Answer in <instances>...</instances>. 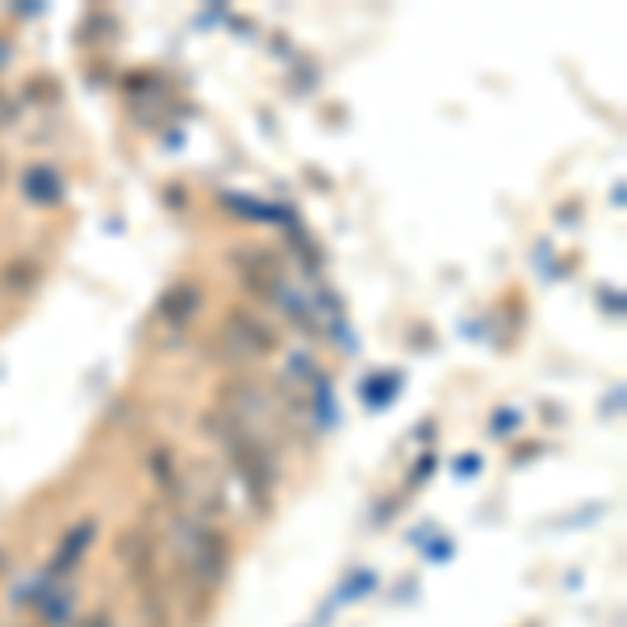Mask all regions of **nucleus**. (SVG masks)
Segmentation results:
<instances>
[{"label": "nucleus", "instance_id": "obj_1", "mask_svg": "<svg viewBox=\"0 0 627 627\" xmlns=\"http://www.w3.org/2000/svg\"><path fill=\"white\" fill-rule=\"evenodd\" d=\"M176 548L185 552V561L201 582H222V573L230 565V548L218 532H209L206 523L192 519H176Z\"/></svg>", "mask_w": 627, "mask_h": 627}, {"label": "nucleus", "instance_id": "obj_2", "mask_svg": "<svg viewBox=\"0 0 627 627\" xmlns=\"http://www.w3.org/2000/svg\"><path fill=\"white\" fill-rule=\"evenodd\" d=\"M230 452H234V469H239V477L248 481L251 498L264 506L268 502V490H272V481H276V473H272V460H268V452L255 443L251 436H239V431H230L227 436Z\"/></svg>", "mask_w": 627, "mask_h": 627}, {"label": "nucleus", "instance_id": "obj_3", "mask_svg": "<svg viewBox=\"0 0 627 627\" xmlns=\"http://www.w3.org/2000/svg\"><path fill=\"white\" fill-rule=\"evenodd\" d=\"M93 535H96V519H84L80 527H72V532L63 535V544H59L55 561H51V569H46V577H51V582H63V577H67V573L80 565V556L88 552Z\"/></svg>", "mask_w": 627, "mask_h": 627}, {"label": "nucleus", "instance_id": "obj_4", "mask_svg": "<svg viewBox=\"0 0 627 627\" xmlns=\"http://www.w3.org/2000/svg\"><path fill=\"white\" fill-rule=\"evenodd\" d=\"M21 189L30 201H39V206H55L59 197H63V180H59L55 168H30L21 176Z\"/></svg>", "mask_w": 627, "mask_h": 627}, {"label": "nucleus", "instance_id": "obj_5", "mask_svg": "<svg viewBox=\"0 0 627 627\" xmlns=\"http://www.w3.org/2000/svg\"><path fill=\"white\" fill-rule=\"evenodd\" d=\"M197 305H201V289L185 281V285H176V293H168L164 318H171V323H189L192 314H197Z\"/></svg>", "mask_w": 627, "mask_h": 627}, {"label": "nucleus", "instance_id": "obj_6", "mask_svg": "<svg viewBox=\"0 0 627 627\" xmlns=\"http://www.w3.org/2000/svg\"><path fill=\"white\" fill-rule=\"evenodd\" d=\"M401 389V380H398V373H389V377L380 380H368V385H364V398L373 401V410H385V401H394V394H398Z\"/></svg>", "mask_w": 627, "mask_h": 627}, {"label": "nucleus", "instance_id": "obj_7", "mask_svg": "<svg viewBox=\"0 0 627 627\" xmlns=\"http://www.w3.org/2000/svg\"><path fill=\"white\" fill-rule=\"evenodd\" d=\"M67 607H72V594H67V589H63V594H42L39 598V610L51 624H67V615H72Z\"/></svg>", "mask_w": 627, "mask_h": 627}, {"label": "nucleus", "instance_id": "obj_8", "mask_svg": "<svg viewBox=\"0 0 627 627\" xmlns=\"http://www.w3.org/2000/svg\"><path fill=\"white\" fill-rule=\"evenodd\" d=\"M377 586V573L373 569H360L347 586L339 589V603H352V598H360V594H368V589Z\"/></svg>", "mask_w": 627, "mask_h": 627}, {"label": "nucleus", "instance_id": "obj_9", "mask_svg": "<svg viewBox=\"0 0 627 627\" xmlns=\"http://www.w3.org/2000/svg\"><path fill=\"white\" fill-rule=\"evenodd\" d=\"M473 473H481V457H460L457 477H473Z\"/></svg>", "mask_w": 627, "mask_h": 627}]
</instances>
